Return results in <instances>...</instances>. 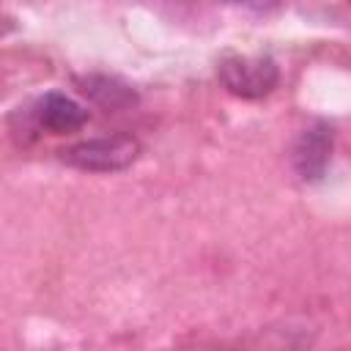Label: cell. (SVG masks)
<instances>
[{"label":"cell","instance_id":"6da1fadb","mask_svg":"<svg viewBox=\"0 0 351 351\" xmlns=\"http://www.w3.org/2000/svg\"><path fill=\"white\" fill-rule=\"evenodd\" d=\"M140 140L132 134H107V137H90L80 140L74 145H66L60 151V159L69 167L85 170V173H118L137 162L140 156Z\"/></svg>","mask_w":351,"mask_h":351},{"label":"cell","instance_id":"7a4b0ae2","mask_svg":"<svg viewBox=\"0 0 351 351\" xmlns=\"http://www.w3.org/2000/svg\"><path fill=\"white\" fill-rule=\"evenodd\" d=\"M217 77L225 85V90L239 99H261L277 88L280 69L269 55L225 52L217 60Z\"/></svg>","mask_w":351,"mask_h":351},{"label":"cell","instance_id":"3957f363","mask_svg":"<svg viewBox=\"0 0 351 351\" xmlns=\"http://www.w3.org/2000/svg\"><path fill=\"white\" fill-rule=\"evenodd\" d=\"M332 148H335V134L332 126L324 121H315L310 126H304L293 143V170L302 181L315 184L326 176L329 162H332Z\"/></svg>","mask_w":351,"mask_h":351},{"label":"cell","instance_id":"277c9868","mask_svg":"<svg viewBox=\"0 0 351 351\" xmlns=\"http://www.w3.org/2000/svg\"><path fill=\"white\" fill-rule=\"evenodd\" d=\"M36 118H38V123L47 132H52V134H69V132H77L88 121V110L80 101H74L71 96H66L60 90H52V93H47L38 101Z\"/></svg>","mask_w":351,"mask_h":351},{"label":"cell","instance_id":"5b68a950","mask_svg":"<svg viewBox=\"0 0 351 351\" xmlns=\"http://www.w3.org/2000/svg\"><path fill=\"white\" fill-rule=\"evenodd\" d=\"M80 85H82V93L104 110H121V107H129L134 101V90L118 77L90 74V77L80 80Z\"/></svg>","mask_w":351,"mask_h":351},{"label":"cell","instance_id":"8992f818","mask_svg":"<svg viewBox=\"0 0 351 351\" xmlns=\"http://www.w3.org/2000/svg\"><path fill=\"white\" fill-rule=\"evenodd\" d=\"M225 3H230V5H244V8H266V5H271L274 0H225Z\"/></svg>","mask_w":351,"mask_h":351}]
</instances>
